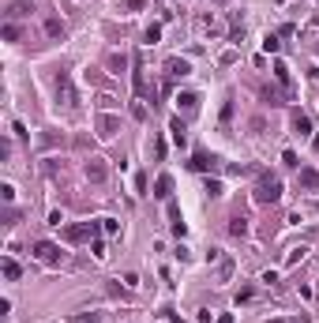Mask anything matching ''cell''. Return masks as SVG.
Masks as SVG:
<instances>
[{
    "label": "cell",
    "mask_w": 319,
    "mask_h": 323,
    "mask_svg": "<svg viewBox=\"0 0 319 323\" xmlns=\"http://www.w3.org/2000/svg\"><path fill=\"white\" fill-rule=\"evenodd\" d=\"M147 42H151V45H154V42H161V26H158V23L147 30Z\"/></svg>",
    "instance_id": "29"
},
{
    "label": "cell",
    "mask_w": 319,
    "mask_h": 323,
    "mask_svg": "<svg viewBox=\"0 0 319 323\" xmlns=\"http://www.w3.org/2000/svg\"><path fill=\"white\" fill-rule=\"evenodd\" d=\"M229 274H233V259H222V267H218V278H222V282H226V278H229Z\"/></svg>",
    "instance_id": "23"
},
{
    "label": "cell",
    "mask_w": 319,
    "mask_h": 323,
    "mask_svg": "<svg viewBox=\"0 0 319 323\" xmlns=\"http://www.w3.org/2000/svg\"><path fill=\"white\" fill-rule=\"evenodd\" d=\"M132 83H135V94L143 98V94H147V76H143V64H139V60H135V76H132Z\"/></svg>",
    "instance_id": "17"
},
{
    "label": "cell",
    "mask_w": 319,
    "mask_h": 323,
    "mask_svg": "<svg viewBox=\"0 0 319 323\" xmlns=\"http://www.w3.org/2000/svg\"><path fill=\"white\" fill-rule=\"evenodd\" d=\"M34 255H38V259H42V263H60V248L53 244V241H38V244H34Z\"/></svg>",
    "instance_id": "4"
},
{
    "label": "cell",
    "mask_w": 319,
    "mask_h": 323,
    "mask_svg": "<svg viewBox=\"0 0 319 323\" xmlns=\"http://www.w3.org/2000/svg\"><path fill=\"white\" fill-rule=\"evenodd\" d=\"M297 180H301V188H319V173L312 169V165H304V169H301V177H297Z\"/></svg>",
    "instance_id": "15"
},
{
    "label": "cell",
    "mask_w": 319,
    "mask_h": 323,
    "mask_svg": "<svg viewBox=\"0 0 319 323\" xmlns=\"http://www.w3.org/2000/svg\"><path fill=\"white\" fill-rule=\"evenodd\" d=\"M304 252H308V248H293V252H289V259H286V263H289V267H293V263H301V259H304Z\"/></svg>",
    "instance_id": "27"
},
{
    "label": "cell",
    "mask_w": 319,
    "mask_h": 323,
    "mask_svg": "<svg viewBox=\"0 0 319 323\" xmlns=\"http://www.w3.org/2000/svg\"><path fill=\"white\" fill-rule=\"evenodd\" d=\"M274 79H278V86H282V94H286V98H293V76H289V64H286V60H274Z\"/></svg>",
    "instance_id": "3"
},
{
    "label": "cell",
    "mask_w": 319,
    "mask_h": 323,
    "mask_svg": "<svg viewBox=\"0 0 319 323\" xmlns=\"http://www.w3.org/2000/svg\"><path fill=\"white\" fill-rule=\"evenodd\" d=\"M293 132L297 136H312V120L304 113H293Z\"/></svg>",
    "instance_id": "16"
},
{
    "label": "cell",
    "mask_w": 319,
    "mask_h": 323,
    "mask_svg": "<svg viewBox=\"0 0 319 323\" xmlns=\"http://www.w3.org/2000/svg\"><path fill=\"white\" fill-rule=\"evenodd\" d=\"M101 230H105V233H117L120 222H117V218H101Z\"/></svg>",
    "instance_id": "26"
},
{
    "label": "cell",
    "mask_w": 319,
    "mask_h": 323,
    "mask_svg": "<svg viewBox=\"0 0 319 323\" xmlns=\"http://www.w3.org/2000/svg\"><path fill=\"white\" fill-rule=\"evenodd\" d=\"M218 323H233V312H222V316H218Z\"/></svg>",
    "instance_id": "32"
},
{
    "label": "cell",
    "mask_w": 319,
    "mask_h": 323,
    "mask_svg": "<svg viewBox=\"0 0 319 323\" xmlns=\"http://www.w3.org/2000/svg\"><path fill=\"white\" fill-rule=\"evenodd\" d=\"M154 196L165 199V203L173 199V177H169V173H161V177H158V184H154Z\"/></svg>",
    "instance_id": "8"
},
{
    "label": "cell",
    "mask_w": 319,
    "mask_h": 323,
    "mask_svg": "<svg viewBox=\"0 0 319 323\" xmlns=\"http://www.w3.org/2000/svg\"><path fill=\"white\" fill-rule=\"evenodd\" d=\"M45 34H49L53 42H60V38H64V23H60L57 15H45Z\"/></svg>",
    "instance_id": "12"
},
{
    "label": "cell",
    "mask_w": 319,
    "mask_h": 323,
    "mask_svg": "<svg viewBox=\"0 0 319 323\" xmlns=\"http://www.w3.org/2000/svg\"><path fill=\"white\" fill-rule=\"evenodd\" d=\"M176 105H180L184 113H195V109H199V94H192V90L176 94Z\"/></svg>",
    "instance_id": "11"
},
{
    "label": "cell",
    "mask_w": 319,
    "mask_h": 323,
    "mask_svg": "<svg viewBox=\"0 0 319 323\" xmlns=\"http://www.w3.org/2000/svg\"><path fill=\"white\" fill-rule=\"evenodd\" d=\"M278 45H282V42H278V34H267V38H263V49H267V53H278Z\"/></svg>",
    "instance_id": "22"
},
{
    "label": "cell",
    "mask_w": 319,
    "mask_h": 323,
    "mask_svg": "<svg viewBox=\"0 0 319 323\" xmlns=\"http://www.w3.org/2000/svg\"><path fill=\"white\" fill-rule=\"evenodd\" d=\"M98 230H101L98 222H83V226H68V230H64V237L72 241V244H79V241L94 237V233H98Z\"/></svg>",
    "instance_id": "2"
},
{
    "label": "cell",
    "mask_w": 319,
    "mask_h": 323,
    "mask_svg": "<svg viewBox=\"0 0 319 323\" xmlns=\"http://www.w3.org/2000/svg\"><path fill=\"white\" fill-rule=\"evenodd\" d=\"M210 165H214V158H210V154H203V151H195V158H192V169H210Z\"/></svg>",
    "instance_id": "19"
},
{
    "label": "cell",
    "mask_w": 319,
    "mask_h": 323,
    "mask_svg": "<svg viewBox=\"0 0 319 323\" xmlns=\"http://www.w3.org/2000/svg\"><path fill=\"white\" fill-rule=\"evenodd\" d=\"M207 196H210V199L222 196V184H218V180H207Z\"/></svg>",
    "instance_id": "25"
},
{
    "label": "cell",
    "mask_w": 319,
    "mask_h": 323,
    "mask_svg": "<svg viewBox=\"0 0 319 323\" xmlns=\"http://www.w3.org/2000/svg\"><path fill=\"white\" fill-rule=\"evenodd\" d=\"M98 128H101V136H113V132H117V128H120V120L105 113V117H98Z\"/></svg>",
    "instance_id": "18"
},
{
    "label": "cell",
    "mask_w": 319,
    "mask_h": 323,
    "mask_svg": "<svg viewBox=\"0 0 319 323\" xmlns=\"http://www.w3.org/2000/svg\"><path fill=\"white\" fill-rule=\"evenodd\" d=\"M19 274H23V267H19L15 259H4V278H8V282H19Z\"/></svg>",
    "instance_id": "20"
},
{
    "label": "cell",
    "mask_w": 319,
    "mask_h": 323,
    "mask_svg": "<svg viewBox=\"0 0 319 323\" xmlns=\"http://www.w3.org/2000/svg\"><path fill=\"white\" fill-rule=\"evenodd\" d=\"M282 162H286V165H301V162H297V151H286V154H282Z\"/></svg>",
    "instance_id": "31"
},
{
    "label": "cell",
    "mask_w": 319,
    "mask_h": 323,
    "mask_svg": "<svg viewBox=\"0 0 319 323\" xmlns=\"http://www.w3.org/2000/svg\"><path fill=\"white\" fill-rule=\"evenodd\" d=\"M105 177H109V165H105L101 158H90V162H86V180H94V184H101Z\"/></svg>",
    "instance_id": "5"
},
{
    "label": "cell",
    "mask_w": 319,
    "mask_h": 323,
    "mask_svg": "<svg viewBox=\"0 0 319 323\" xmlns=\"http://www.w3.org/2000/svg\"><path fill=\"white\" fill-rule=\"evenodd\" d=\"M229 233H233V237H248V218H244V214H233V218H229Z\"/></svg>",
    "instance_id": "13"
},
{
    "label": "cell",
    "mask_w": 319,
    "mask_h": 323,
    "mask_svg": "<svg viewBox=\"0 0 319 323\" xmlns=\"http://www.w3.org/2000/svg\"><path fill=\"white\" fill-rule=\"evenodd\" d=\"M4 38H8V42H19V26L8 23V26H4Z\"/></svg>",
    "instance_id": "28"
},
{
    "label": "cell",
    "mask_w": 319,
    "mask_h": 323,
    "mask_svg": "<svg viewBox=\"0 0 319 323\" xmlns=\"http://www.w3.org/2000/svg\"><path fill=\"white\" fill-rule=\"evenodd\" d=\"M169 136H173L176 147H188V132H184V120H180V117L169 120Z\"/></svg>",
    "instance_id": "7"
},
{
    "label": "cell",
    "mask_w": 319,
    "mask_h": 323,
    "mask_svg": "<svg viewBox=\"0 0 319 323\" xmlns=\"http://www.w3.org/2000/svg\"><path fill=\"white\" fill-rule=\"evenodd\" d=\"M165 72H169L173 79H184L188 72H192V64H188V60H180V57H169V60H165Z\"/></svg>",
    "instance_id": "6"
},
{
    "label": "cell",
    "mask_w": 319,
    "mask_h": 323,
    "mask_svg": "<svg viewBox=\"0 0 319 323\" xmlns=\"http://www.w3.org/2000/svg\"><path fill=\"white\" fill-rule=\"evenodd\" d=\"M278 199H282V180H278L274 173H263V177L255 180V203L274 207Z\"/></svg>",
    "instance_id": "1"
},
{
    "label": "cell",
    "mask_w": 319,
    "mask_h": 323,
    "mask_svg": "<svg viewBox=\"0 0 319 323\" xmlns=\"http://www.w3.org/2000/svg\"><path fill=\"white\" fill-rule=\"evenodd\" d=\"M30 11H34V4H26V0H15L8 8V23H15V19H30Z\"/></svg>",
    "instance_id": "9"
},
{
    "label": "cell",
    "mask_w": 319,
    "mask_h": 323,
    "mask_svg": "<svg viewBox=\"0 0 319 323\" xmlns=\"http://www.w3.org/2000/svg\"><path fill=\"white\" fill-rule=\"evenodd\" d=\"M132 117L135 120H147V105L143 102H132Z\"/></svg>",
    "instance_id": "24"
},
{
    "label": "cell",
    "mask_w": 319,
    "mask_h": 323,
    "mask_svg": "<svg viewBox=\"0 0 319 323\" xmlns=\"http://www.w3.org/2000/svg\"><path fill=\"white\" fill-rule=\"evenodd\" d=\"M169 226H173V233L176 237H184L188 233V226H184V218H180V211H176V203L169 199Z\"/></svg>",
    "instance_id": "10"
},
{
    "label": "cell",
    "mask_w": 319,
    "mask_h": 323,
    "mask_svg": "<svg viewBox=\"0 0 319 323\" xmlns=\"http://www.w3.org/2000/svg\"><path fill=\"white\" fill-rule=\"evenodd\" d=\"M109 68H113V72L120 76V68H124V57H109Z\"/></svg>",
    "instance_id": "30"
},
{
    "label": "cell",
    "mask_w": 319,
    "mask_h": 323,
    "mask_svg": "<svg viewBox=\"0 0 319 323\" xmlns=\"http://www.w3.org/2000/svg\"><path fill=\"white\" fill-rule=\"evenodd\" d=\"M263 98H267L270 105H282V94H278L274 86H263Z\"/></svg>",
    "instance_id": "21"
},
{
    "label": "cell",
    "mask_w": 319,
    "mask_h": 323,
    "mask_svg": "<svg viewBox=\"0 0 319 323\" xmlns=\"http://www.w3.org/2000/svg\"><path fill=\"white\" fill-rule=\"evenodd\" d=\"M57 94L64 98L68 105H76V94H72V83H68V76H57Z\"/></svg>",
    "instance_id": "14"
}]
</instances>
